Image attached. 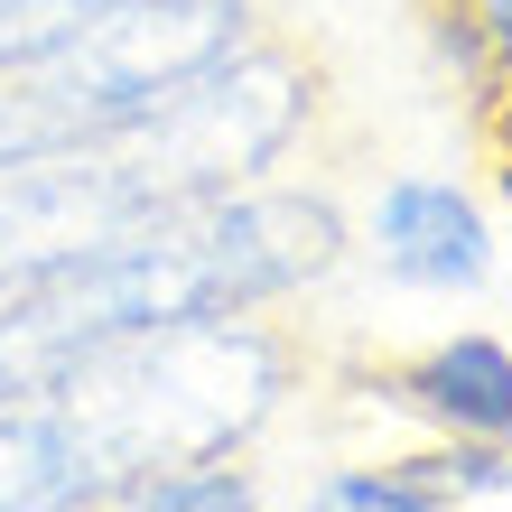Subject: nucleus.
Masks as SVG:
<instances>
[{
    "label": "nucleus",
    "instance_id": "1",
    "mask_svg": "<svg viewBox=\"0 0 512 512\" xmlns=\"http://www.w3.org/2000/svg\"><path fill=\"white\" fill-rule=\"evenodd\" d=\"M345 215L317 187H224L177 215L140 224L103 261L66 270L47 289L0 298V401H47L84 354L196 317H261L280 298H308L345 261Z\"/></svg>",
    "mask_w": 512,
    "mask_h": 512
},
{
    "label": "nucleus",
    "instance_id": "2",
    "mask_svg": "<svg viewBox=\"0 0 512 512\" xmlns=\"http://www.w3.org/2000/svg\"><path fill=\"white\" fill-rule=\"evenodd\" d=\"M280 391H289V345L261 317H196L84 354L56 382V401L84 429L103 485H131L140 466H177V457H252Z\"/></svg>",
    "mask_w": 512,
    "mask_h": 512
},
{
    "label": "nucleus",
    "instance_id": "3",
    "mask_svg": "<svg viewBox=\"0 0 512 512\" xmlns=\"http://www.w3.org/2000/svg\"><path fill=\"white\" fill-rule=\"evenodd\" d=\"M252 38H261V0H112L56 66L10 75V84L38 112L47 159H66V149L149 131L196 75H215Z\"/></svg>",
    "mask_w": 512,
    "mask_h": 512
},
{
    "label": "nucleus",
    "instance_id": "4",
    "mask_svg": "<svg viewBox=\"0 0 512 512\" xmlns=\"http://www.w3.org/2000/svg\"><path fill=\"white\" fill-rule=\"evenodd\" d=\"M308 122H317V66L261 28L243 56H224L215 75H196L149 131H131V149L159 168V187L177 205H196V196L270 177Z\"/></svg>",
    "mask_w": 512,
    "mask_h": 512
},
{
    "label": "nucleus",
    "instance_id": "5",
    "mask_svg": "<svg viewBox=\"0 0 512 512\" xmlns=\"http://www.w3.org/2000/svg\"><path fill=\"white\" fill-rule=\"evenodd\" d=\"M159 215H177V196L159 187V168H149L131 140L10 168L0 177V298L47 289V280H66V270L103 261L112 243H131V233L159 224Z\"/></svg>",
    "mask_w": 512,
    "mask_h": 512
},
{
    "label": "nucleus",
    "instance_id": "6",
    "mask_svg": "<svg viewBox=\"0 0 512 512\" xmlns=\"http://www.w3.org/2000/svg\"><path fill=\"white\" fill-rule=\"evenodd\" d=\"M364 252L391 289H429V298H466L494 280V215L475 205L457 177L401 168L382 177L364 205Z\"/></svg>",
    "mask_w": 512,
    "mask_h": 512
},
{
    "label": "nucleus",
    "instance_id": "7",
    "mask_svg": "<svg viewBox=\"0 0 512 512\" xmlns=\"http://www.w3.org/2000/svg\"><path fill=\"white\" fill-rule=\"evenodd\" d=\"M373 401L419 419L429 438H494L512 447V345L503 336H438L410 364L373 373Z\"/></svg>",
    "mask_w": 512,
    "mask_h": 512
},
{
    "label": "nucleus",
    "instance_id": "8",
    "mask_svg": "<svg viewBox=\"0 0 512 512\" xmlns=\"http://www.w3.org/2000/svg\"><path fill=\"white\" fill-rule=\"evenodd\" d=\"M112 485L66 401H0V512H94Z\"/></svg>",
    "mask_w": 512,
    "mask_h": 512
},
{
    "label": "nucleus",
    "instance_id": "9",
    "mask_svg": "<svg viewBox=\"0 0 512 512\" xmlns=\"http://www.w3.org/2000/svg\"><path fill=\"white\" fill-rule=\"evenodd\" d=\"M122 512H261V466L252 457H177L140 466L131 485H112Z\"/></svg>",
    "mask_w": 512,
    "mask_h": 512
},
{
    "label": "nucleus",
    "instance_id": "10",
    "mask_svg": "<svg viewBox=\"0 0 512 512\" xmlns=\"http://www.w3.org/2000/svg\"><path fill=\"white\" fill-rule=\"evenodd\" d=\"M112 0H0V75H38L56 66Z\"/></svg>",
    "mask_w": 512,
    "mask_h": 512
},
{
    "label": "nucleus",
    "instance_id": "11",
    "mask_svg": "<svg viewBox=\"0 0 512 512\" xmlns=\"http://www.w3.org/2000/svg\"><path fill=\"white\" fill-rule=\"evenodd\" d=\"M298 512H447L401 457H364V466H326L308 494H298Z\"/></svg>",
    "mask_w": 512,
    "mask_h": 512
},
{
    "label": "nucleus",
    "instance_id": "12",
    "mask_svg": "<svg viewBox=\"0 0 512 512\" xmlns=\"http://www.w3.org/2000/svg\"><path fill=\"white\" fill-rule=\"evenodd\" d=\"M401 466L447 512H466V503H485V494H512V447H494V438H429V447H410Z\"/></svg>",
    "mask_w": 512,
    "mask_h": 512
},
{
    "label": "nucleus",
    "instance_id": "13",
    "mask_svg": "<svg viewBox=\"0 0 512 512\" xmlns=\"http://www.w3.org/2000/svg\"><path fill=\"white\" fill-rule=\"evenodd\" d=\"M466 19H475V38H485L494 84H512V0H466Z\"/></svg>",
    "mask_w": 512,
    "mask_h": 512
},
{
    "label": "nucleus",
    "instance_id": "14",
    "mask_svg": "<svg viewBox=\"0 0 512 512\" xmlns=\"http://www.w3.org/2000/svg\"><path fill=\"white\" fill-rule=\"evenodd\" d=\"M485 149H494V196L512 205V84L485 103Z\"/></svg>",
    "mask_w": 512,
    "mask_h": 512
},
{
    "label": "nucleus",
    "instance_id": "15",
    "mask_svg": "<svg viewBox=\"0 0 512 512\" xmlns=\"http://www.w3.org/2000/svg\"><path fill=\"white\" fill-rule=\"evenodd\" d=\"M94 512H122V503H94Z\"/></svg>",
    "mask_w": 512,
    "mask_h": 512
}]
</instances>
